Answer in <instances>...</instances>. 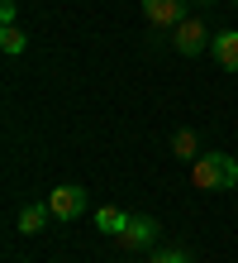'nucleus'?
Wrapping results in <instances>:
<instances>
[{
	"instance_id": "0eeeda50",
	"label": "nucleus",
	"mask_w": 238,
	"mask_h": 263,
	"mask_svg": "<svg viewBox=\"0 0 238 263\" xmlns=\"http://www.w3.org/2000/svg\"><path fill=\"white\" fill-rule=\"evenodd\" d=\"M48 215H53L48 201H29V206L19 211V230H24V235H38V230L48 225Z\"/></svg>"
},
{
	"instance_id": "20e7f679",
	"label": "nucleus",
	"mask_w": 238,
	"mask_h": 263,
	"mask_svg": "<svg viewBox=\"0 0 238 263\" xmlns=\"http://www.w3.org/2000/svg\"><path fill=\"white\" fill-rule=\"evenodd\" d=\"M48 206H53L57 220H76V215L86 211V187H76V182H62V187H53Z\"/></svg>"
},
{
	"instance_id": "f257e3e1",
	"label": "nucleus",
	"mask_w": 238,
	"mask_h": 263,
	"mask_svg": "<svg viewBox=\"0 0 238 263\" xmlns=\"http://www.w3.org/2000/svg\"><path fill=\"white\" fill-rule=\"evenodd\" d=\"M190 182H196V192H229L238 182L233 153H200V158L190 163Z\"/></svg>"
},
{
	"instance_id": "9d476101",
	"label": "nucleus",
	"mask_w": 238,
	"mask_h": 263,
	"mask_svg": "<svg viewBox=\"0 0 238 263\" xmlns=\"http://www.w3.org/2000/svg\"><path fill=\"white\" fill-rule=\"evenodd\" d=\"M0 48H5L10 58H19L24 53V29L19 24H5V29H0Z\"/></svg>"
},
{
	"instance_id": "423d86ee",
	"label": "nucleus",
	"mask_w": 238,
	"mask_h": 263,
	"mask_svg": "<svg viewBox=\"0 0 238 263\" xmlns=\"http://www.w3.org/2000/svg\"><path fill=\"white\" fill-rule=\"evenodd\" d=\"M210 53L219 58V67H224V72H238V29H219L214 43H210Z\"/></svg>"
},
{
	"instance_id": "9b49d317",
	"label": "nucleus",
	"mask_w": 238,
	"mask_h": 263,
	"mask_svg": "<svg viewBox=\"0 0 238 263\" xmlns=\"http://www.w3.org/2000/svg\"><path fill=\"white\" fill-rule=\"evenodd\" d=\"M153 263H190V254H186V249H157Z\"/></svg>"
},
{
	"instance_id": "39448f33",
	"label": "nucleus",
	"mask_w": 238,
	"mask_h": 263,
	"mask_svg": "<svg viewBox=\"0 0 238 263\" xmlns=\"http://www.w3.org/2000/svg\"><path fill=\"white\" fill-rule=\"evenodd\" d=\"M119 244H124V249H153V244H157V220H153V215H129Z\"/></svg>"
},
{
	"instance_id": "f03ea898",
	"label": "nucleus",
	"mask_w": 238,
	"mask_h": 263,
	"mask_svg": "<svg viewBox=\"0 0 238 263\" xmlns=\"http://www.w3.org/2000/svg\"><path fill=\"white\" fill-rule=\"evenodd\" d=\"M171 43H177V53H181V58H196V53H205V48L214 43V34L205 29L200 14H186V20L171 29Z\"/></svg>"
},
{
	"instance_id": "ddd939ff",
	"label": "nucleus",
	"mask_w": 238,
	"mask_h": 263,
	"mask_svg": "<svg viewBox=\"0 0 238 263\" xmlns=\"http://www.w3.org/2000/svg\"><path fill=\"white\" fill-rule=\"evenodd\" d=\"M190 5H219V0H190Z\"/></svg>"
},
{
	"instance_id": "1a4fd4ad",
	"label": "nucleus",
	"mask_w": 238,
	"mask_h": 263,
	"mask_svg": "<svg viewBox=\"0 0 238 263\" xmlns=\"http://www.w3.org/2000/svg\"><path fill=\"white\" fill-rule=\"evenodd\" d=\"M171 153H177V158H186V163H196V158H200V139H196V129H177V134H171Z\"/></svg>"
},
{
	"instance_id": "7ed1b4c3",
	"label": "nucleus",
	"mask_w": 238,
	"mask_h": 263,
	"mask_svg": "<svg viewBox=\"0 0 238 263\" xmlns=\"http://www.w3.org/2000/svg\"><path fill=\"white\" fill-rule=\"evenodd\" d=\"M190 14V0H143V20L157 29H177Z\"/></svg>"
},
{
	"instance_id": "4468645a",
	"label": "nucleus",
	"mask_w": 238,
	"mask_h": 263,
	"mask_svg": "<svg viewBox=\"0 0 238 263\" xmlns=\"http://www.w3.org/2000/svg\"><path fill=\"white\" fill-rule=\"evenodd\" d=\"M229 5H238V0H229Z\"/></svg>"
},
{
	"instance_id": "6e6552de",
	"label": "nucleus",
	"mask_w": 238,
	"mask_h": 263,
	"mask_svg": "<svg viewBox=\"0 0 238 263\" xmlns=\"http://www.w3.org/2000/svg\"><path fill=\"white\" fill-rule=\"evenodd\" d=\"M124 225H129V215H124L119 206H100V211H95V230H105V235H124Z\"/></svg>"
},
{
	"instance_id": "f8f14e48",
	"label": "nucleus",
	"mask_w": 238,
	"mask_h": 263,
	"mask_svg": "<svg viewBox=\"0 0 238 263\" xmlns=\"http://www.w3.org/2000/svg\"><path fill=\"white\" fill-rule=\"evenodd\" d=\"M19 20V0H0V24H14Z\"/></svg>"
}]
</instances>
